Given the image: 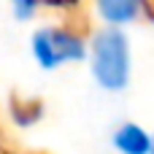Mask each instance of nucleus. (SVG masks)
Segmentation results:
<instances>
[{"instance_id": "nucleus-5", "label": "nucleus", "mask_w": 154, "mask_h": 154, "mask_svg": "<svg viewBox=\"0 0 154 154\" xmlns=\"http://www.w3.org/2000/svg\"><path fill=\"white\" fill-rule=\"evenodd\" d=\"M14 5H16V16L27 19L32 14V8H35V0H14Z\"/></svg>"}, {"instance_id": "nucleus-3", "label": "nucleus", "mask_w": 154, "mask_h": 154, "mask_svg": "<svg viewBox=\"0 0 154 154\" xmlns=\"http://www.w3.org/2000/svg\"><path fill=\"white\" fill-rule=\"evenodd\" d=\"M114 146L122 154H152V135L138 125H122L114 133Z\"/></svg>"}, {"instance_id": "nucleus-1", "label": "nucleus", "mask_w": 154, "mask_h": 154, "mask_svg": "<svg viewBox=\"0 0 154 154\" xmlns=\"http://www.w3.org/2000/svg\"><path fill=\"white\" fill-rule=\"evenodd\" d=\"M92 73L100 81L103 89H125L130 79V51H127V38L122 30L108 27L97 32L92 43Z\"/></svg>"}, {"instance_id": "nucleus-6", "label": "nucleus", "mask_w": 154, "mask_h": 154, "mask_svg": "<svg viewBox=\"0 0 154 154\" xmlns=\"http://www.w3.org/2000/svg\"><path fill=\"white\" fill-rule=\"evenodd\" d=\"M152 154H154V135H152Z\"/></svg>"}, {"instance_id": "nucleus-4", "label": "nucleus", "mask_w": 154, "mask_h": 154, "mask_svg": "<svg viewBox=\"0 0 154 154\" xmlns=\"http://www.w3.org/2000/svg\"><path fill=\"white\" fill-rule=\"evenodd\" d=\"M141 0H97V8L108 24H127L135 19Z\"/></svg>"}, {"instance_id": "nucleus-2", "label": "nucleus", "mask_w": 154, "mask_h": 154, "mask_svg": "<svg viewBox=\"0 0 154 154\" xmlns=\"http://www.w3.org/2000/svg\"><path fill=\"white\" fill-rule=\"evenodd\" d=\"M32 51L43 68H57L68 60H84L87 46L60 27H43L32 35Z\"/></svg>"}]
</instances>
